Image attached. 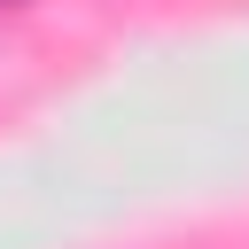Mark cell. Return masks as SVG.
Masks as SVG:
<instances>
[]
</instances>
